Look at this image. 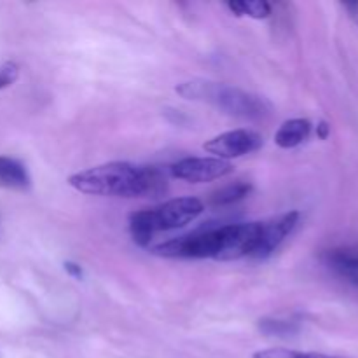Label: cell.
Here are the masks:
<instances>
[{
	"label": "cell",
	"instance_id": "8",
	"mask_svg": "<svg viewBox=\"0 0 358 358\" xmlns=\"http://www.w3.org/2000/svg\"><path fill=\"white\" fill-rule=\"evenodd\" d=\"M297 222H299V212H287L283 215L276 217V219L262 222L261 238H259V243L250 259H255V261L268 259L285 241V238L292 233Z\"/></svg>",
	"mask_w": 358,
	"mask_h": 358
},
{
	"label": "cell",
	"instance_id": "2",
	"mask_svg": "<svg viewBox=\"0 0 358 358\" xmlns=\"http://www.w3.org/2000/svg\"><path fill=\"white\" fill-rule=\"evenodd\" d=\"M175 91L185 100L205 101L233 117L245 119V121H262L269 117L273 110L271 103L264 96L213 80H187L178 84Z\"/></svg>",
	"mask_w": 358,
	"mask_h": 358
},
{
	"label": "cell",
	"instance_id": "18",
	"mask_svg": "<svg viewBox=\"0 0 358 358\" xmlns=\"http://www.w3.org/2000/svg\"><path fill=\"white\" fill-rule=\"evenodd\" d=\"M343 7L348 10V16L358 24V2H345Z\"/></svg>",
	"mask_w": 358,
	"mask_h": 358
},
{
	"label": "cell",
	"instance_id": "10",
	"mask_svg": "<svg viewBox=\"0 0 358 358\" xmlns=\"http://www.w3.org/2000/svg\"><path fill=\"white\" fill-rule=\"evenodd\" d=\"M31 185V178L23 163L13 157L0 156V187L10 191H27Z\"/></svg>",
	"mask_w": 358,
	"mask_h": 358
},
{
	"label": "cell",
	"instance_id": "13",
	"mask_svg": "<svg viewBox=\"0 0 358 358\" xmlns=\"http://www.w3.org/2000/svg\"><path fill=\"white\" fill-rule=\"evenodd\" d=\"M227 7L236 16H250L255 20H264L271 14V3L264 0H234L227 2Z\"/></svg>",
	"mask_w": 358,
	"mask_h": 358
},
{
	"label": "cell",
	"instance_id": "17",
	"mask_svg": "<svg viewBox=\"0 0 358 358\" xmlns=\"http://www.w3.org/2000/svg\"><path fill=\"white\" fill-rule=\"evenodd\" d=\"M65 271L69 273L70 276H73V278H83V268H80L79 264H76V262H65Z\"/></svg>",
	"mask_w": 358,
	"mask_h": 358
},
{
	"label": "cell",
	"instance_id": "16",
	"mask_svg": "<svg viewBox=\"0 0 358 358\" xmlns=\"http://www.w3.org/2000/svg\"><path fill=\"white\" fill-rule=\"evenodd\" d=\"M17 77H20V66L16 63L9 62L0 65V90L16 83Z\"/></svg>",
	"mask_w": 358,
	"mask_h": 358
},
{
	"label": "cell",
	"instance_id": "11",
	"mask_svg": "<svg viewBox=\"0 0 358 358\" xmlns=\"http://www.w3.org/2000/svg\"><path fill=\"white\" fill-rule=\"evenodd\" d=\"M311 135V122L308 119H290L285 121L275 135L276 145L282 149H294L306 142Z\"/></svg>",
	"mask_w": 358,
	"mask_h": 358
},
{
	"label": "cell",
	"instance_id": "1",
	"mask_svg": "<svg viewBox=\"0 0 358 358\" xmlns=\"http://www.w3.org/2000/svg\"><path fill=\"white\" fill-rule=\"evenodd\" d=\"M69 185L83 194L119 198H157L168 189L166 175L156 166L131 163H107L73 173Z\"/></svg>",
	"mask_w": 358,
	"mask_h": 358
},
{
	"label": "cell",
	"instance_id": "19",
	"mask_svg": "<svg viewBox=\"0 0 358 358\" xmlns=\"http://www.w3.org/2000/svg\"><path fill=\"white\" fill-rule=\"evenodd\" d=\"M318 136H320L322 140H325L329 136V124H327V122L322 121L320 124H318Z\"/></svg>",
	"mask_w": 358,
	"mask_h": 358
},
{
	"label": "cell",
	"instance_id": "6",
	"mask_svg": "<svg viewBox=\"0 0 358 358\" xmlns=\"http://www.w3.org/2000/svg\"><path fill=\"white\" fill-rule=\"evenodd\" d=\"M233 171L234 166L229 161L217 159V157H185L170 166L171 177L191 182V184L217 180V178L227 177Z\"/></svg>",
	"mask_w": 358,
	"mask_h": 358
},
{
	"label": "cell",
	"instance_id": "12",
	"mask_svg": "<svg viewBox=\"0 0 358 358\" xmlns=\"http://www.w3.org/2000/svg\"><path fill=\"white\" fill-rule=\"evenodd\" d=\"M252 192V185L248 182H234V184L226 185V187L219 189V191L213 192L210 196V203L213 206H227L233 205V203L241 201V199L247 198L248 194Z\"/></svg>",
	"mask_w": 358,
	"mask_h": 358
},
{
	"label": "cell",
	"instance_id": "3",
	"mask_svg": "<svg viewBox=\"0 0 358 358\" xmlns=\"http://www.w3.org/2000/svg\"><path fill=\"white\" fill-rule=\"evenodd\" d=\"M205 205L198 198L170 199L157 208L140 210L129 215V233L138 247H149L150 240L161 231H173L198 219Z\"/></svg>",
	"mask_w": 358,
	"mask_h": 358
},
{
	"label": "cell",
	"instance_id": "9",
	"mask_svg": "<svg viewBox=\"0 0 358 358\" xmlns=\"http://www.w3.org/2000/svg\"><path fill=\"white\" fill-rule=\"evenodd\" d=\"M329 268L358 289V247H339L325 254Z\"/></svg>",
	"mask_w": 358,
	"mask_h": 358
},
{
	"label": "cell",
	"instance_id": "15",
	"mask_svg": "<svg viewBox=\"0 0 358 358\" xmlns=\"http://www.w3.org/2000/svg\"><path fill=\"white\" fill-rule=\"evenodd\" d=\"M259 329L261 332L268 336H290L294 332H297V325L294 322H287V320H273V318H264V320L259 322Z\"/></svg>",
	"mask_w": 358,
	"mask_h": 358
},
{
	"label": "cell",
	"instance_id": "5",
	"mask_svg": "<svg viewBox=\"0 0 358 358\" xmlns=\"http://www.w3.org/2000/svg\"><path fill=\"white\" fill-rule=\"evenodd\" d=\"M262 222H241L220 226V250L215 261H238L252 257L261 238Z\"/></svg>",
	"mask_w": 358,
	"mask_h": 358
},
{
	"label": "cell",
	"instance_id": "4",
	"mask_svg": "<svg viewBox=\"0 0 358 358\" xmlns=\"http://www.w3.org/2000/svg\"><path fill=\"white\" fill-rule=\"evenodd\" d=\"M220 250V227L173 238L150 248L154 255L166 259H217Z\"/></svg>",
	"mask_w": 358,
	"mask_h": 358
},
{
	"label": "cell",
	"instance_id": "7",
	"mask_svg": "<svg viewBox=\"0 0 358 358\" xmlns=\"http://www.w3.org/2000/svg\"><path fill=\"white\" fill-rule=\"evenodd\" d=\"M262 143H264L262 136L252 129H233V131H226L215 138L208 140L203 145V149L213 154L217 159L227 161L255 152V150L261 149Z\"/></svg>",
	"mask_w": 358,
	"mask_h": 358
},
{
	"label": "cell",
	"instance_id": "14",
	"mask_svg": "<svg viewBox=\"0 0 358 358\" xmlns=\"http://www.w3.org/2000/svg\"><path fill=\"white\" fill-rule=\"evenodd\" d=\"M252 358H339V357L322 355V353H304V352H296V350H285V348H268V350H259V352H255Z\"/></svg>",
	"mask_w": 358,
	"mask_h": 358
}]
</instances>
